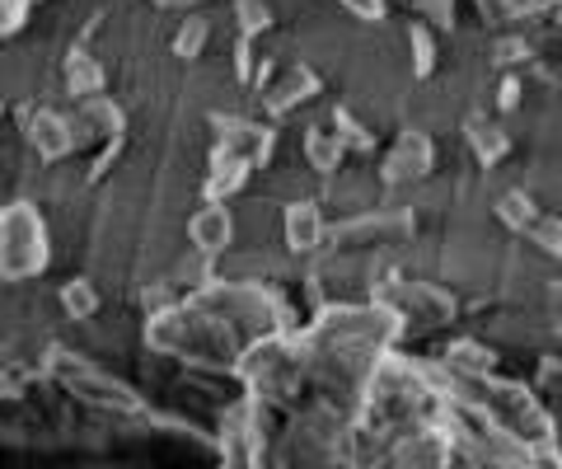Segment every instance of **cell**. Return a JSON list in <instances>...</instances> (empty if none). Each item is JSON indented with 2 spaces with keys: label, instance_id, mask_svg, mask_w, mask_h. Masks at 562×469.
Returning <instances> with one entry per match:
<instances>
[{
  "label": "cell",
  "instance_id": "24",
  "mask_svg": "<svg viewBox=\"0 0 562 469\" xmlns=\"http://www.w3.org/2000/svg\"><path fill=\"white\" fill-rule=\"evenodd\" d=\"M165 277H169L173 287H179V297H192V291H202L206 282H216L221 264H216V258H206V254H198V249H188L179 264H169Z\"/></svg>",
  "mask_w": 562,
  "mask_h": 469
},
{
  "label": "cell",
  "instance_id": "29",
  "mask_svg": "<svg viewBox=\"0 0 562 469\" xmlns=\"http://www.w3.org/2000/svg\"><path fill=\"white\" fill-rule=\"evenodd\" d=\"M408 10L417 14V20H427V24L446 38V33L460 29V10H464V0H413Z\"/></svg>",
  "mask_w": 562,
  "mask_h": 469
},
{
  "label": "cell",
  "instance_id": "39",
  "mask_svg": "<svg viewBox=\"0 0 562 469\" xmlns=\"http://www.w3.org/2000/svg\"><path fill=\"white\" fill-rule=\"evenodd\" d=\"M394 5H413V0H390V10H394Z\"/></svg>",
  "mask_w": 562,
  "mask_h": 469
},
{
  "label": "cell",
  "instance_id": "1",
  "mask_svg": "<svg viewBox=\"0 0 562 469\" xmlns=\"http://www.w3.org/2000/svg\"><path fill=\"white\" fill-rule=\"evenodd\" d=\"M310 310L295 305V297L277 277H216L192 297H179L160 315H146L140 324V347L169 367H206V371H235L244 347H254L268 334L305 328Z\"/></svg>",
  "mask_w": 562,
  "mask_h": 469
},
{
  "label": "cell",
  "instance_id": "8",
  "mask_svg": "<svg viewBox=\"0 0 562 469\" xmlns=\"http://www.w3.org/2000/svg\"><path fill=\"white\" fill-rule=\"evenodd\" d=\"M328 206L324 198H295L281 206V249H286L291 258H319L328 249Z\"/></svg>",
  "mask_w": 562,
  "mask_h": 469
},
{
  "label": "cell",
  "instance_id": "5",
  "mask_svg": "<svg viewBox=\"0 0 562 469\" xmlns=\"http://www.w3.org/2000/svg\"><path fill=\"white\" fill-rule=\"evenodd\" d=\"M436 165H441V150H436V136L422 127H398L394 142L380 150V188H413L427 183Z\"/></svg>",
  "mask_w": 562,
  "mask_h": 469
},
{
  "label": "cell",
  "instance_id": "20",
  "mask_svg": "<svg viewBox=\"0 0 562 469\" xmlns=\"http://www.w3.org/2000/svg\"><path fill=\"white\" fill-rule=\"evenodd\" d=\"M206 43H211V14L188 10V14H179V24H173V33H169V57L198 62L206 52Z\"/></svg>",
  "mask_w": 562,
  "mask_h": 469
},
{
  "label": "cell",
  "instance_id": "21",
  "mask_svg": "<svg viewBox=\"0 0 562 469\" xmlns=\"http://www.w3.org/2000/svg\"><path fill=\"white\" fill-rule=\"evenodd\" d=\"M539 212L543 206H539V198L530 193V188H506V193L492 198V216L506 225V235H525Z\"/></svg>",
  "mask_w": 562,
  "mask_h": 469
},
{
  "label": "cell",
  "instance_id": "36",
  "mask_svg": "<svg viewBox=\"0 0 562 469\" xmlns=\"http://www.w3.org/2000/svg\"><path fill=\"white\" fill-rule=\"evenodd\" d=\"M155 10H173V14H188V10H206L211 0H150Z\"/></svg>",
  "mask_w": 562,
  "mask_h": 469
},
{
  "label": "cell",
  "instance_id": "38",
  "mask_svg": "<svg viewBox=\"0 0 562 469\" xmlns=\"http://www.w3.org/2000/svg\"><path fill=\"white\" fill-rule=\"evenodd\" d=\"M10 113V99H0V118H5Z\"/></svg>",
  "mask_w": 562,
  "mask_h": 469
},
{
  "label": "cell",
  "instance_id": "17",
  "mask_svg": "<svg viewBox=\"0 0 562 469\" xmlns=\"http://www.w3.org/2000/svg\"><path fill=\"white\" fill-rule=\"evenodd\" d=\"M483 29H520V24H539L549 20L553 0H469Z\"/></svg>",
  "mask_w": 562,
  "mask_h": 469
},
{
  "label": "cell",
  "instance_id": "6",
  "mask_svg": "<svg viewBox=\"0 0 562 469\" xmlns=\"http://www.w3.org/2000/svg\"><path fill=\"white\" fill-rule=\"evenodd\" d=\"M211 127V142L216 146H231L235 155H244L254 169H268L272 155L281 146V132L272 118H244V113H211L206 118Z\"/></svg>",
  "mask_w": 562,
  "mask_h": 469
},
{
  "label": "cell",
  "instance_id": "13",
  "mask_svg": "<svg viewBox=\"0 0 562 469\" xmlns=\"http://www.w3.org/2000/svg\"><path fill=\"white\" fill-rule=\"evenodd\" d=\"M254 165L244 160V155H235L231 146H216L211 142V155H206V174H202V198L206 202H231L239 198L244 188L254 183Z\"/></svg>",
  "mask_w": 562,
  "mask_h": 469
},
{
  "label": "cell",
  "instance_id": "14",
  "mask_svg": "<svg viewBox=\"0 0 562 469\" xmlns=\"http://www.w3.org/2000/svg\"><path fill=\"white\" fill-rule=\"evenodd\" d=\"M464 146H469L473 165H479L483 174L497 169V165H506V160H512V150H516L506 123H497L492 113H469V118H464Z\"/></svg>",
  "mask_w": 562,
  "mask_h": 469
},
{
  "label": "cell",
  "instance_id": "30",
  "mask_svg": "<svg viewBox=\"0 0 562 469\" xmlns=\"http://www.w3.org/2000/svg\"><path fill=\"white\" fill-rule=\"evenodd\" d=\"M127 155V136H113V142H99L94 155H90V165H85V183H103L113 174V165Z\"/></svg>",
  "mask_w": 562,
  "mask_h": 469
},
{
  "label": "cell",
  "instance_id": "23",
  "mask_svg": "<svg viewBox=\"0 0 562 469\" xmlns=\"http://www.w3.org/2000/svg\"><path fill=\"white\" fill-rule=\"evenodd\" d=\"M530 57H535V33H520V29H497L492 38V71H530Z\"/></svg>",
  "mask_w": 562,
  "mask_h": 469
},
{
  "label": "cell",
  "instance_id": "12",
  "mask_svg": "<svg viewBox=\"0 0 562 469\" xmlns=\"http://www.w3.org/2000/svg\"><path fill=\"white\" fill-rule=\"evenodd\" d=\"M57 80H61L66 103H80V99L109 94V66L99 62V52H94L90 43H70V47H66Z\"/></svg>",
  "mask_w": 562,
  "mask_h": 469
},
{
  "label": "cell",
  "instance_id": "26",
  "mask_svg": "<svg viewBox=\"0 0 562 469\" xmlns=\"http://www.w3.org/2000/svg\"><path fill=\"white\" fill-rule=\"evenodd\" d=\"M231 14H235V38L258 43L262 33H272V29H277V14H272L268 0H235Z\"/></svg>",
  "mask_w": 562,
  "mask_h": 469
},
{
  "label": "cell",
  "instance_id": "34",
  "mask_svg": "<svg viewBox=\"0 0 562 469\" xmlns=\"http://www.w3.org/2000/svg\"><path fill=\"white\" fill-rule=\"evenodd\" d=\"M33 0H0V43L14 38V33H24V24L33 20Z\"/></svg>",
  "mask_w": 562,
  "mask_h": 469
},
{
  "label": "cell",
  "instance_id": "2",
  "mask_svg": "<svg viewBox=\"0 0 562 469\" xmlns=\"http://www.w3.org/2000/svg\"><path fill=\"white\" fill-rule=\"evenodd\" d=\"M33 361H38V371H43L47 386H57L70 404L94 409V413H103V418H122V423H140V418H146L150 399L140 394L136 386H127L122 376L103 371L94 357L76 353V347L52 343V347H43V357H33Z\"/></svg>",
  "mask_w": 562,
  "mask_h": 469
},
{
  "label": "cell",
  "instance_id": "18",
  "mask_svg": "<svg viewBox=\"0 0 562 469\" xmlns=\"http://www.w3.org/2000/svg\"><path fill=\"white\" fill-rule=\"evenodd\" d=\"M57 310L70 324H94L103 315V291L94 287V277H66L57 287Z\"/></svg>",
  "mask_w": 562,
  "mask_h": 469
},
{
  "label": "cell",
  "instance_id": "7",
  "mask_svg": "<svg viewBox=\"0 0 562 469\" xmlns=\"http://www.w3.org/2000/svg\"><path fill=\"white\" fill-rule=\"evenodd\" d=\"M319 94H324V76L314 71L310 62H286V66H277L272 85L258 94V109H262V118H272V123H286L291 113H301L305 103H314Z\"/></svg>",
  "mask_w": 562,
  "mask_h": 469
},
{
  "label": "cell",
  "instance_id": "32",
  "mask_svg": "<svg viewBox=\"0 0 562 469\" xmlns=\"http://www.w3.org/2000/svg\"><path fill=\"white\" fill-rule=\"evenodd\" d=\"M231 76H235L239 90H254L258 52H254V43H249V38H235V47H231Z\"/></svg>",
  "mask_w": 562,
  "mask_h": 469
},
{
  "label": "cell",
  "instance_id": "4",
  "mask_svg": "<svg viewBox=\"0 0 562 469\" xmlns=\"http://www.w3.org/2000/svg\"><path fill=\"white\" fill-rule=\"evenodd\" d=\"M10 118L20 123L29 150L43 165H66L70 155H80V136H76V118L70 109L57 103H10Z\"/></svg>",
  "mask_w": 562,
  "mask_h": 469
},
{
  "label": "cell",
  "instance_id": "33",
  "mask_svg": "<svg viewBox=\"0 0 562 469\" xmlns=\"http://www.w3.org/2000/svg\"><path fill=\"white\" fill-rule=\"evenodd\" d=\"M539 305H543V328L562 343V277H549V282H543Z\"/></svg>",
  "mask_w": 562,
  "mask_h": 469
},
{
  "label": "cell",
  "instance_id": "15",
  "mask_svg": "<svg viewBox=\"0 0 562 469\" xmlns=\"http://www.w3.org/2000/svg\"><path fill=\"white\" fill-rule=\"evenodd\" d=\"M441 361H446V371L464 376V380H487V376L502 371V353H497V347H492L487 338H479V334L450 338V343L441 347Z\"/></svg>",
  "mask_w": 562,
  "mask_h": 469
},
{
  "label": "cell",
  "instance_id": "10",
  "mask_svg": "<svg viewBox=\"0 0 562 469\" xmlns=\"http://www.w3.org/2000/svg\"><path fill=\"white\" fill-rule=\"evenodd\" d=\"M235 239H239V216L231 212V202H206L188 216V249H198L206 258H221L235 249Z\"/></svg>",
  "mask_w": 562,
  "mask_h": 469
},
{
  "label": "cell",
  "instance_id": "22",
  "mask_svg": "<svg viewBox=\"0 0 562 469\" xmlns=\"http://www.w3.org/2000/svg\"><path fill=\"white\" fill-rule=\"evenodd\" d=\"M328 127L342 136L347 155H357V160H371V155L380 150V136H375L371 127H366L361 118L347 109V103H333V109H328Z\"/></svg>",
  "mask_w": 562,
  "mask_h": 469
},
{
  "label": "cell",
  "instance_id": "35",
  "mask_svg": "<svg viewBox=\"0 0 562 469\" xmlns=\"http://www.w3.org/2000/svg\"><path fill=\"white\" fill-rule=\"evenodd\" d=\"M338 5L361 24H384L390 20V0H338Z\"/></svg>",
  "mask_w": 562,
  "mask_h": 469
},
{
  "label": "cell",
  "instance_id": "28",
  "mask_svg": "<svg viewBox=\"0 0 562 469\" xmlns=\"http://www.w3.org/2000/svg\"><path fill=\"white\" fill-rule=\"evenodd\" d=\"M530 386L543 404H562V353H539L535 357V371H530Z\"/></svg>",
  "mask_w": 562,
  "mask_h": 469
},
{
  "label": "cell",
  "instance_id": "11",
  "mask_svg": "<svg viewBox=\"0 0 562 469\" xmlns=\"http://www.w3.org/2000/svg\"><path fill=\"white\" fill-rule=\"evenodd\" d=\"M70 118H76V136L80 150H94L99 142H113V136H127V109L113 94H94L70 103Z\"/></svg>",
  "mask_w": 562,
  "mask_h": 469
},
{
  "label": "cell",
  "instance_id": "9",
  "mask_svg": "<svg viewBox=\"0 0 562 469\" xmlns=\"http://www.w3.org/2000/svg\"><path fill=\"white\" fill-rule=\"evenodd\" d=\"M390 465L398 469H446V465H460L454 456V442L446 437L441 423H417L408 432H398L394 446H390Z\"/></svg>",
  "mask_w": 562,
  "mask_h": 469
},
{
  "label": "cell",
  "instance_id": "3",
  "mask_svg": "<svg viewBox=\"0 0 562 469\" xmlns=\"http://www.w3.org/2000/svg\"><path fill=\"white\" fill-rule=\"evenodd\" d=\"M52 225L43 216V206L33 198H14L0 206V282H38L52 268Z\"/></svg>",
  "mask_w": 562,
  "mask_h": 469
},
{
  "label": "cell",
  "instance_id": "37",
  "mask_svg": "<svg viewBox=\"0 0 562 469\" xmlns=\"http://www.w3.org/2000/svg\"><path fill=\"white\" fill-rule=\"evenodd\" d=\"M549 20H553V24H562V0H553V5H549Z\"/></svg>",
  "mask_w": 562,
  "mask_h": 469
},
{
  "label": "cell",
  "instance_id": "31",
  "mask_svg": "<svg viewBox=\"0 0 562 469\" xmlns=\"http://www.w3.org/2000/svg\"><path fill=\"white\" fill-rule=\"evenodd\" d=\"M525 103V80L520 71H497V85H492V113H516Z\"/></svg>",
  "mask_w": 562,
  "mask_h": 469
},
{
  "label": "cell",
  "instance_id": "27",
  "mask_svg": "<svg viewBox=\"0 0 562 469\" xmlns=\"http://www.w3.org/2000/svg\"><path fill=\"white\" fill-rule=\"evenodd\" d=\"M520 239H525V245H530L535 254L562 264V212H539V216L530 221V231H525Z\"/></svg>",
  "mask_w": 562,
  "mask_h": 469
},
{
  "label": "cell",
  "instance_id": "16",
  "mask_svg": "<svg viewBox=\"0 0 562 469\" xmlns=\"http://www.w3.org/2000/svg\"><path fill=\"white\" fill-rule=\"evenodd\" d=\"M301 150H305V165L319 174L324 183H328V179H338V174L347 169V160H351L347 146H342V136L328 127V118H324V123H310V127H305Z\"/></svg>",
  "mask_w": 562,
  "mask_h": 469
},
{
  "label": "cell",
  "instance_id": "19",
  "mask_svg": "<svg viewBox=\"0 0 562 469\" xmlns=\"http://www.w3.org/2000/svg\"><path fill=\"white\" fill-rule=\"evenodd\" d=\"M408 66H413V80H431L441 71V33H436L427 20H408Z\"/></svg>",
  "mask_w": 562,
  "mask_h": 469
},
{
  "label": "cell",
  "instance_id": "25",
  "mask_svg": "<svg viewBox=\"0 0 562 469\" xmlns=\"http://www.w3.org/2000/svg\"><path fill=\"white\" fill-rule=\"evenodd\" d=\"M530 71L549 85V90H558V85H562V24H549L543 33H535Z\"/></svg>",
  "mask_w": 562,
  "mask_h": 469
}]
</instances>
